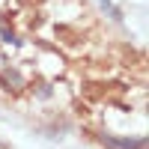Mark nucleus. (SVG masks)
Here are the masks:
<instances>
[{"instance_id": "f257e3e1", "label": "nucleus", "mask_w": 149, "mask_h": 149, "mask_svg": "<svg viewBox=\"0 0 149 149\" xmlns=\"http://www.w3.org/2000/svg\"><path fill=\"white\" fill-rule=\"evenodd\" d=\"M98 143L107 149H146L143 137H110V134H98Z\"/></svg>"}, {"instance_id": "f03ea898", "label": "nucleus", "mask_w": 149, "mask_h": 149, "mask_svg": "<svg viewBox=\"0 0 149 149\" xmlns=\"http://www.w3.org/2000/svg\"><path fill=\"white\" fill-rule=\"evenodd\" d=\"M0 84H3V86H9L12 84V90H24V78H21V74L15 72V69H6V72H0Z\"/></svg>"}, {"instance_id": "7ed1b4c3", "label": "nucleus", "mask_w": 149, "mask_h": 149, "mask_svg": "<svg viewBox=\"0 0 149 149\" xmlns=\"http://www.w3.org/2000/svg\"><path fill=\"white\" fill-rule=\"evenodd\" d=\"M3 42H12V45H18L21 39L15 36V30H12V27H3Z\"/></svg>"}]
</instances>
